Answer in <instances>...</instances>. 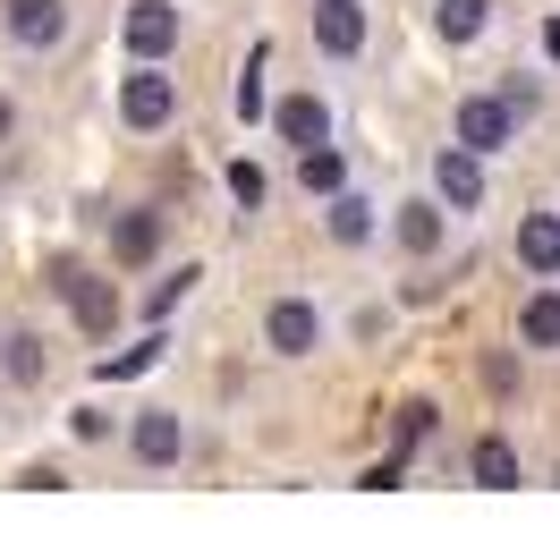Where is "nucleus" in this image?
I'll list each match as a JSON object with an SVG mask.
<instances>
[{
	"label": "nucleus",
	"mask_w": 560,
	"mask_h": 560,
	"mask_svg": "<svg viewBox=\"0 0 560 560\" xmlns=\"http://www.w3.org/2000/svg\"><path fill=\"white\" fill-rule=\"evenodd\" d=\"M119 119L153 137V128H171L178 119V77H162V60H137V69L119 77Z\"/></svg>",
	"instance_id": "obj_1"
},
{
	"label": "nucleus",
	"mask_w": 560,
	"mask_h": 560,
	"mask_svg": "<svg viewBox=\"0 0 560 560\" xmlns=\"http://www.w3.org/2000/svg\"><path fill=\"white\" fill-rule=\"evenodd\" d=\"M451 144H467V153H510L518 144V110H510V94H467V103L451 110Z\"/></svg>",
	"instance_id": "obj_2"
},
{
	"label": "nucleus",
	"mask_w": 560,
	"mask_h": 560,
	"mask_svg": "<svg viewBox=\"0 0 560 560\" xmlns=\"http://www.w3.org/2000/svg\"><path fill=\"white\" fill-rule=\"evenodd\" d=\"M51 289L69 298L77 331H94V340H103L110 323H119V289H110L103 272H85V264H51Z\"/></svg>",
	"instance_id": "obj_3"
},
{
	"label": "nucleus",
	"mask_w": 560,
	"mask_h": 560,
	"mask_svg": "<svg viewBox=\"0 0 560 560\" xmlns=\"http://www.w3.org/2000/svg\"><path fill=\"white\" fill-rule=\"evenodd\" d=\"M119 35H128V60H171L178 51V9L171 0H128Z\"/></svg>",
	"instance_id": "obj_4"
},
{
	"label": "nucleus",
	"mask_w": 560,
	"mask_h": 560,
	"mask_svg": "<svg viewBox=\"0 0 560 560\" xmlns=\"http://www.w3.org/2000/svg\"><path fill=\"white\" fill-rule=\"evenodd\" d=\"M264 349H272V357H315V349H323L315 298H280L272 315H264Z\"/></svg>",
	"instance_id": "obj_5"
},
{
	"label": "nucleus",
	"mask_w": 560,
	"mask_h": 560,
	"mask_svg": "<svg viewBox=\"0 0 560 560\" xmlns=\"http://www.w3.org/2000/svg\"><path fill=\"white\" fill-rule=\"evenodd\" d=\"M433 196H442L451 212H476V205H485V153L442 144V153H433Z\"/></svg>",
	"instance_id": "obj_6"
},
{
	"label": "nucleus",
	"mask_w": 560,
	"mask_h": 560,
	"mask_svg": "<svg viewBox=\"0 0 560 560\" xmlns=\"http://www.w3.org/2000/svg\"><path fill=\"white\" fill-rule=\"evenodd\" d=\"M9 43L18 51H60L69 43V0H9Z\"/></svg>",
	"instance_id": "obj_7"
},
{
	"label": "nucleus",
	"mask_w": 560,
	"mask_h": 560,
	"mask_svg": "<svg viewBox=\"0 0 560 560\" xmlns=\"http://www.w3.org/2000/svg\"><path fill=\"white\" fill-rule=\"evenodd\" d=\"M315 51L323 60H357L365 51V9L357 0H315Z\"/></svg>",
	"instance_id": "obj_8"
},
{
	"label": "nucleus",
	"mask_w": 560,
	"mask_h": 560,
	"mask_svg": "<svg viewBox=\"0 0 560 560\" xmlns=\"http://www.w3.org/2000/svg\"><path fill=\"white\" fill-rule=\"evenodd\" d=\"M128 451H137L144 467H178V458H187V424H178V408H144L137 433H128Z\"/></svg>",
	"instance_id": "obj_9"
},
{
	"label": "nucleus",
	"mask_w": 560,
	"mask_h": 560,
	"mask_svg": "<svg viewBox=\"0 0 560 560\" xmlns=\"http://www.w3.org/2000/svg\"><path fill=\"white\" fill-rule=\"evenodd\" d=\"M390 238L408 246V255H433V246L451 238V205H442V196H417V205H399V221H390Z\"/></svg>",
	"instance_id": "obj_10"
},
{
	"label": "nucleus",
	"mask_w": 560,
	"mask_h": 560,
	"mask_svg": "<svg viewBox=\"0 0 560 560\" xmlns=\"http://www.w3.org/2000/svg\"><path fill=\"white\" fill-rule=\"evenodd\" d=\"M280 144H298V153H315V144H331V110H323V94H289V103L272 110Z\"/></svg>",
	"instance_id": "obj_11"
},
{
	"label": "nucleus",
	"mask_w": 560,
	"mask_h": 560,
	"mask_svg": "<svg viewBox=\"0 0 560 560\" xmlns=\"http://www.w3.org/2000/svg\"><path fill=\"white\" fill-rule=\"evenodd\" d=\"M518 264L535 280H560V212H526L518 221Z\"/></svg>",
	"instance_id": "obj_12"
},
{
	"label": "nucleus",
	"mask_w": 560,
	"mask_h": 560,
	"mask_svg": "<svg viewBox=\"0 0 560 560\" xmlns=\"http://www.w3.org/2000/svg\"><path fill=\"white\" fill-rule=\"evenodd\" d=\"M467 476H476L485 492H510L518 485V442H510V433H485V442L467 451Z\"/></svg>",
	"instance_id": "obj_13"
},
{
	"label": "nucleus",
	"mask_w": 560,
	"mask_h": 560,
	"mask_svg": "<svg viewBox=\"0 0 560 560\" xmlns=\"http://www.w3.org/2000/svg\"><path fill=\"white\" fill-rule=\"evenodd\" d=\"M162 246V212H119L110 221V264H153Z\"/></svg>",
	"instance_id": "obj_14"
},
{
	"label": "nucleus",
	"mask_w": 560,
	"mask_h": 560,
	"mask_svg": "<svg viewBox=\"0 0 560 560\" xmlns=\"http://www.w3.org/2000/svg\"><path fill=\"white\" fill-rule=\"evenodd\" d=\"M518 340H526V349H560V289H552V280L518 306Z\"/></svg>",
	"instance_id": "obj_15"
},
{
	"label": "nucleus",
	"mask_w": 560,
	"mask_h": 560,
	"mask_svg": "<svg viewBox=\"0 0 560 560\" xmlns=\"http://www.w3.org/2000/svg\"><path fill=\"white\" fill-rule=\"evenodd\" d=\"M43 365H51V357H43L35 331H9V340H0V374H9V383L35 390V383H43Z\"/></svg>",
	"instance_id": "obj_16"
},
{
	"label": "nucleus",
	"mask_w": 560,
	"mask_h": 560,
	"mask_svg": "<svg viewBox=\"0 0 560 560\" xmlns=\"http://www.w3.org/2000/svg\"><path fill=\"white\" fill-rule=\"evenodd\" d=\"M298 187H306V196H340V187H349V162H340L331 144H315V153H298Z\"/></svg>",
	"instance_id": "obj_17"
},
{
	"label": "nucleus",
	"mask_w": 560,
	"mask_h": 560,
	"mask_svg": "<svg viewBox=\"0 0 560 560\" xmlns=\"http://www.w3.org/2000/svg\"><path fill=\"white\" fill-rule=\"evenodd\" d=\"M433 26H442V43H476L492 26V0H442V9H433Z\"/></svg>",
	"instance_id": "obj_18"
},
{
	"label": "nucleus",
	"mask_w": 560,
	"mask_h": 560,
	"mask_svg": "<svg viewBox=\"0 0 560 560\" xmlns=\"http://www.w3.org/2000/svg\"><path fill=\"white\" fill-rule=\"evenodd\" d=\"M331 238H340V246H365V238H374V205L340 187V196H331Z\"/></svg>",
	"instance_id": "obj_19"
},
{
	"label": "nucleus",
	"mask_w": 560,
	"mask_h": 560,
	"mask_svg": "<svg viewBox=\"0 0 560 560\" xmlns=\"http://www.w3.org/2000/svg\"><path fill=\"white\" fill-rule=\"evenodd\" d=\"M230 103H238L246 128H255V119H272V94H264V51L246 60V77H238V94H230Z\"/></svg>",
	"instance_id": "obj_20"
},
{
	"label": "nucleus",
	"mask_w": 560,
	"mask_h": 560,
	"mask_svg": "<svg viewBox=\"0 0 560 560\" xmlns=\"http://www.w3.org/2000/svg\"><path fill=\"white\" fill-rule=\"evenodd\" d=\"M162 349H171V340H162V331H144V340H137L128 357H103V383H128V374H144V365H153Z\"/></svg>",
	"instance_id": "obj_21"
},
{
	"label": "nucleus",
	"mask_w": 560,
	"mask_h": 560,
	"mask_svg": "<svg viewBox=\"0 0 560 560\" xmlns=\"http://www.w3.org/2000/svg\"><path fill=\"white\" fill-rule=\"evenodd\" d=\"M433 417H442L433 399H408V408H399V451H417L424 433H433Z\"/></svg>",
	"instance_id": "obj_22"
},
{
	"label": "nucleus",
	"mask_w": 560,
	"mask_h": 560,
	"mask_svg": "<svg viewBox=\"0 0 560 560\" xmlns=\"http://www.w3.org/2000/svg\"><path fill=\"white\" fill-rule=\"evenodd\" d=\"M230 196H238V212H255L264 205V171H255V162H230Z\"/></svg>",
	"instance_id": "obj_23"
},
{
	"label": "nucleus",
	"mask_w": 560,
	"mask_h": 560,
	"mask_svg": "<svg viewBox=\"0 0 560 560\" xmlns=\"http://www.w3.org/2000/svg\"><path fill=\"white\" fill-rule=\"evenodd\" d=\"M187 289H196V272H187V264H178V280H162V289H153V323L171 315V306H178V298H187Z\"/></svg>",
	"instance_id": "obj_24"
},
{
	"label": "nucleus",
	"mask_w": 560,
	"mask_h": 560,
	"mask_svg": "<svg viewBox=\"0 0 560 560\" xmlns=\"http://www.w3.org/2000/svg\"><path fill=\"white\" fill-rule=\"evenodd\" d=\"M501 94H510V110H518V119H535V103H544V85H535V77H510Z\"/></svg>",
	"instance_id": "obj_25"
},
{
	"label": "nucleus",
	"mask_w": 560,
	"mask_h": 560,
	"mask_svg": "<svg viewBox=\"0 0 560 560\" xmlns=\"http://www.w3.org/2000/svg\"><path fill=\"white\" fill-rule=\"evenodd\" d=\"M18 485H26V492H60L69 476H60V467H43V458H35V467H18Z\"/></svg>",
	"instance_id": "obj_26"
},
{
	"label": "nucleus",
	"mask_w": 560,
	"mask_h": 560,
	"mask_svg": "<svg viewBox=\"0 0 560 560\" xmlns=\"http://www.w3.org/2000/svg\"><path fill=\"white\" fill-rule=\"evenodd\" d=\"M69 424H77V442H103V433H110V417H103V408H77Z\"/></svg>",
	"instance_id": "obj_27"
},
{
	"label": "nucleus",
	"mask_w": 560,
	"mask_h": 560,
	"mask_svg": "<svg viewBox=\"0 0 560 560\" xmlns=\"http://www.w3.org/2000/svg\"><path fill=\"white\" fill-rule=\"evenodd\" d=\"M544 60H552V69H560V9H552V18H544Z\"/></svg>",
	"instance_id": "obj_28"
},
{
	"label": "nucleus",
	"mask_w": 560,
	"mask_h": 560,
	"mask_svg": "<svg viewBox=\"0 0 560 560\" xmlns=\"http://www.w3.org/2000/svg\"><path fill=\"white\" fill-rule=\"evenodd\" d=\"M9 128H18V110H9V94H0V144H9Z\"/></svg>",
	"instance_id": "obj_29"
}]
</instances>
